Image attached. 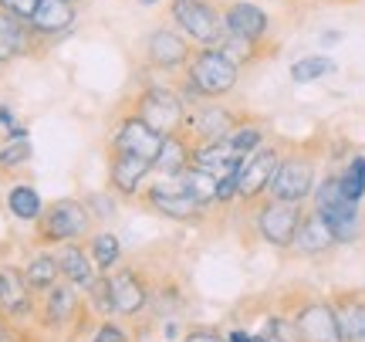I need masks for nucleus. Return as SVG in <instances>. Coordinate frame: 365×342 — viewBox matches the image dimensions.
<instances>
[{
    "mask_svg": "<svg viewBox=\"0 0 365 342\" xmlns=\"http://www.w3.org/2000/svg\"><path fill=\"white\" fill-rule=\"evenodd\" d=\"M301 217H304V203H284V200L264 197L254 203V234L261 237L267 248L291 251Z\"/></svg>",
    "mask_w": 365,
    "mask_h": 342,
    "instance_id": "1a4fd4ad",
    "label": "nucleus"
},
{
    "mask_svg": "<svg viewBox=\"0 0 365 342\" xmlns=\"http://www.w3.org/2000/svg\"><path fill=\"white\" fill-rule=\"evenodd\" d=\"M250 332L257 342H298V332H294V322L287 312H267V316H261L257 329Z\"/></svg>",
    "mask_w": 365,
    "mask_h": 342,
    "instance_id": "473e14b6",
    "label": "nucleus"
},
{
    "mask_svg": "<svg viewBox=\"0 0 365 342\" xmlns=\"http://www.w3.org/2000/svg\"><path fill=\"white\" fill-rule=\"evenodd\" d=\"M193 41L186 38L182 31H176L173 24H159L153 27L143 41V58L149 71H182L186 61L193 58Z\"/></svg>",
    "mask_w": 365,
    "mask_h": 342,
    "instance_id": "9d476101",
    "label": "nucleus"
},
{
    "mask_svg": "<svg viewBox=\"0 0 365 342\" xmlns=\"http://www.w3.org/2000/svg\"><path fill=\"white\" fill-rule=\"evenodd\" d=\"M34 156V146L31 139H7V143L0 146V173H14L27 166Z\"/></svg>",
    "mask_w": 365,
    "mask_h": 342,
    "instance_id": "e433bc0d",
    "label": "nucleus"
},
{
    "mask_svg": "<svg viewBox=\"0 0 365 342\" xmlns=\"http://www.w3.org/2000/svg\"><path fill=\"white\" fill-rule=\"evenodd\" d=\"M291 322L298 332V342H341L339 316L331 298H301L291 305Z\"/></svg>",
    "mask_w": 365,
    "mask_h": 342,
    "instance_id": "9b49d317",
    "label": "nucleus"
},
{
    "mask_svg": "<svg viewBox=\"0 0 365 342\" xmlns=\"http://www.w3.org/2000/svg\"><path fill=\"white\" fill-rule=\"evenodd\" d=\"M149 176H153V159L135 156V153H118V149H108L105 180H108V190H112L115 197L139 200Z\"/></svg>",
    "mask_w": 365,
    "mask_h": 342,
    "instance_id": "4468645a",
    "label": "nucleus"
},
{
    "mask_svg": "<svg viewBox=\"0 0 365 342\" xmlns=\"http://www.w3.org/2000/svg\"><path fill=\"white\" fill-rule=\"evenodd\" d=\"M230 61H237V65H254L257 58L264 54V44H257V41H247V38H237V34H223L220 44H217Z\"/></svg>",
    "mask_w": 365,
    "mask_h": 342,
    "instance_id": "f704fd0d",
    "label": "nucleus"
},
{
    "mask_svg": "<svg viewBox=\"0 0 365 342\" xmlns=\"http://www.w3.org/2000/svg\"><path fill=\"white\" fill-rule=\"evenodd\" d=\"M0 316L27 326L38 318V291L27 285L21 268H0Z\"/></svg>",
    "mask_w": 365,
    "mask_h": 342,
    "instance_id": "f3484780",
    "label": "nucleus"
},
{
    "mask_svg": "<svg viewBox=\"0 0 365 342\" xmlns=\"http://www.w3.org/2000/svg\"><path fill=\"white\" fill-rule=\"evenodd\" d=\"M17 126H21V119L14 116V109L7 106V102H0V136H4V139H11Z\"/></svg>",
    "mask_w": 365,
    "mask_h": 342,
    "instance_id": "37998d69",
    "label": "nucleus"
},
{
    "mask_svg": "<svg viewBox=\"0 0 365 342\" xmlns=\"http://www.w3.org/2000/svg\"><path fill=\"white\" fill-rule=\"evenodd\" d=\"M91 224H95V217L85 207V200H75V197L51 200L38 221V241L44 248H61V244L88 237Z\"/></svg>",
    "mask_w": 365,
    "mask_h": 342,
    "instance_id": "39448f33",
    "label": "nucleus"
},
{
    "mask_svg": "<svg viewBox=\"0 0 365 342\" xmlns=\"http://www.w3.org/2000/svg\"><path fill=\"white\" fill-rule=\"evenodd\" d=\"M339 38H341L339 31H325V34H322V44H335Z\"/></svg>",
    "mask_w": 365,
    "mask_h": 342,
    "instance_id": "49530a36",
    "label": "nucleus"
},
{
    "mask_svg": "<svg viewBox=\"0 0 365 342\" xmlns=\"http://www.w3.org/2000/svg\"><path fill=\"white\" fill-rule=\"evenodd\" d=\"M159 143H163V132H156L145 119L135 116L132 109H125L112 122V132H108V149L135 153V156H145V159H156Z\"/></svg>",
    "mask_w": 365,
    "mask_h": 342,
    "instance_id": "2eb2a0df",
    "label": "nucleus"
},
{
    "mask_svg": "<svg viewBox=\"0 0 365 342\" xmlns=\"http://www.w3.org/2000/svg\"><path fill=\"white\" fill-rule=\"evenodd\" d=\"M335 61L328 54H304L298 61H291V81L294 85H312V81H322L328 75H335Z\"/></svg>",
    "mask_w": 365,
    "mask_h": 342,
    "instance_id": "2f4dec72",
    "label": "nucleus"
},
{
    "mask_svg": "<svg viewBox=\"0 0 365 342\" xmlns=\"http://www.w3.org/2000/svg\"><path fill=\"white\" fill-rule=\"evenodd\" d=\"M223 336H227V342H257V339H254V332H250V329H240V326H234V329L223 332Z\"/></svg>",
    "mask_w": 365,
    "mask_h": 342,
    "instance_id": "a18cd8bd",
    "label": "nucleus"
},
{
    "mask_svg": "<svg viewBox=\"0 0 365 342\" xmlns=\"http://www.w3.org/2000/svg\"><path fill=\"white\" fill-rule=\"evenodd\" d=\"M132 112L139 119H145L149 126L163 136L170 132H182V122H186V112L190 106L182 102V95L176 92V85L170 81H149L139 92L132 95Z\"/></svg>",
    "mask_w": 365,
    "mask_h": 342,
    "instance_id": "20e7f679",
    "label": "nucleus"
},
{
    "mask_svg": "<svg viewBox=\"0 0 365 342\" xmlns=\"http://www.w3.org/2000/svg\"><path fill=\"white\" fill-rule=\"evenodd\" d=\"M88 305H85V291L71 281H54L48 291L38 295V322L41 329L54 332V336H78V329L88 322Z\"/></svg>",
    "mask_w": 365,
    "mask_h": 342,
    "instance_id": "f03ea898",
    "label": "nucleus"
},
{
    "mask_svg": "<svg viewBox=\"0 0 365 342\" xmlns=\"http://www.w3.org/2000/svg\"><path fill=\"white\" fill-rule=\"evenodd\" d=\"M38 48H44V44L34 38V31L24 21H17V17L0 11V65H11L17 58H27Z\"/></svg>",
    "mask_w": 365,
    "mask_h": 342,
    "instance_id": "412c9836",
    "label": "nucleus"
},
{
    "mask_svg": "<svg viewBox=\"0 0 365 342\" xmlns=\"http://www.w3.org/2000/svg\"><path fill=\"white\" fill-rule=\"evenodd\" d=\"M81 291H85V305H88L91 318H112L115 316V302H112V278L105 275V271H98V275L91 278Z\"/></svg>",
    "mask_w": 365,
    "mask_h": 342,
    "instance_id": "c85d7f7f",
    "label": "nucleus"
},
{
    "mask_svg": "<svg viewBox=\"0 0 365 342\" xmlns=\"http://www.w3.org/2000/svg\"><path fill=\"white\" fill-rule=\"evenodd\" d=\"M44 207L48 203L41 200V193L31 183H14L7 190V213H11L14 221H21V224H38Z\"/></svg>",
    "mask_w": 365,
    "mask_h": 342,
    "instance_id": "bb28decb",
    "label": "nucleus"
},
{
    "mask_svg": "<svg viewBox=\"0 0 365 342\" xmlns=\"http://www.w3.org/2000/svg\"><path fill=\"white\" fill-rule=\"evenodd\" d=\"M193 166L210 170L217 180H220V176H234V173H240L244 156H240L227 139H220V143H193Z\"/></svg>",
    "mask_w": 365,
    "mask_h": 342,
    "instance_id": "b1692460",
    "label": "nucleus"
},
{
    "mask_svg": "<svg viewBox=\"0 0 365 342\" xmlns=\"http://www.w3.org/2000/svg\"><path fill=\"white\" fill-rule=\"evenodd\" d=\"M186 326H182V316H170V318H159V339L163 342H180Z\"/></svg>",
    "mask_w": 365,
    "mask_h": 342,
    "instance_id": "a19ab883",
    "label": "nucleus"
},
{
    "mask_svg": "<svg viewBox=\"0 0 365 342\" xmlns=\"http://www.w3.org/2000/svg\"><path fill=\"white\" fill-rule=\"evenodd\" d=\"M27 278V285L38 291H48L54 285V281H61V264H58V251H34L31 258H27V264L21 268Z\"/></svg>",
    "mask_w": 365,
    "mask_h": 342,
    "instance_id": "a878e982",
    "label": "nucleus"
},
{
    "mask_svg": "<svg viewBox=\"0 0 365 342\" xmlns=\"http://www.w3.org/2000/svg\"><path fill=\"white\" fill-rule=\"evenodd\" d=\"M240 71L244 68L237 65V61H230L220 48H196L180 79L190 81L200 99H223V95H230L237 89Z\"/></svg>",
    "mask_w": 365,
    "mask_h": 342,
    "instance_id": "7ed1b4c3",
    "label": "nucleus"
},
{
    "mask_svg": "<svg viewBox=\"0 0 365 342\" xmlns=\"http://www.w3.org/2000/svg\"><path fill=\"white\" fill-rule=\"evenodd\" d=\"M85 248H88L95 268L105 271V275L115 271L118 261H122V241H118V234H112V231H91V234L85 237Z\"/></svg>",
    "mask_w": 365,
    "mask_h": 342,
    "instance_id": "cd10ccee",
    "label": "nucleus"
},
{
    "mask_svg": "<svg viewBox=\"0 0 365 342\" xmlns=\"http://www.w3.org/2000/svg\"><path fill=\"white\" fill-rule=\"evenodd\" d=\"M85 207L91 211L95 221H112L118 213V203H115V193L112 190H102V193H88L85 197Z\"/></svg>",
    "mask_w": 365,
    "mask_h": 342,
    "instance_id": "58836bf2",
    "label": "nucleus"
},
{
    "mask_svg": "<svg viewBox=\"0 0 365 342\" xmlns=\"http://www.w3.org/2000/svg\"><path fill=\"white\" fill-rule=\"evenodd\" d=\"M166 14H170V24L182 31L196 48H217L227 34L223 14L213 0H170Z\"/></svg>",
    "mask_w": 365,
    "mask_h": 342,
    "instance_id": "423d86ee",
    "label": "nucleus"
},
{
    "mask_svg": "<svg viewBox=\"0 0 365 342\" xmlns=\"http://www.w3.org/2000/svg\"><path fill=\"white\" fill-rule=\"evenodd\" d=\"M153 213L166 217L173 224H203L210 211L186 193L180 176H156V183H145L143 197H139Z\"/></svg>",
    "mask_w": 365,
    "mask_h": 342,
    "instance_id": "0eeeda50",
    "label": "nucleus"
},
{
    "mask_svg": "<svg viewBox=\"0 0 365 342\" xmlns=\"http://www.w3.org/2000/svg\"><path fill=\"white\" fill-rule=\"evenodd\" d=\"M331 305L339 316L341 342H365V291H335Z\"/></svg>",
    "mask_w": 365,
    "mask_h": 342,
    "instance_id": "5701e85b",
    "label": "nucleus"
},
{
    "mask_svg": "<svg viewBox=\"0 0 365 342\" xmlns=\"http://www.w3.org/2000/svg\"><path fill=\"white\" fill-rule=\"evenodd\" d=\"M41 0H0V11L11 14V17H17V21H31L34 17V11H38Z\"/></svg>",
    "mask_w": 365,
    "mask_h": 342,
    "instance_id": "ea45409f",
    "label": "nucleus"
},
{
    "mask_svg": "<svg viewBox=\"0 0 365 342\" xmlns=\"http://www.w3.org/2000/svg\"><path fill=\"white\" fill-rule=\"evenodd\" d=\"M58 264H61V278L71 281V285H78V288H85L91 278L98 275V268H95L88 248H85L81 241L61 244V248H58Z\"/></svg>",
    "mask_w": 365,
    "mask_h": 342,
    "instance_id": "393cba45",
    "label": "nucleus"
},
{
    "mask_svg": "<svg viewBox=\"0 0 365 342\" xmlns=\"http://www.w3.org/2000/svg\"><path fill=\"white\" fill-rule=\"evenodd\" d=\"M71 4H75V7H78V4H85V0H71Z\"/></svg>",
    "mask_w": 365,
    "mask_h": 342,
    "instance_id": "09e8293b",
    "label": "nucleus"
},
{
    "mask_svg": "<svg viewBox=\"0 0 365 342\" xmlns=\"http://www.w3.org/2000/svg\"><path fill=\"white\" fill-rule=\"evenodd\" d=\"M240 112H234L230 106H223L217 99H207L186 112V122H182V132L193 139V143H220L230 132L237 129L240 122Z\"/></svg>",
    "mask_w": 365,
    "mask_h": 342,
    "instance_id": "ddd939ff",
    "label": "nucleus"
},
{
    "mask_svg": "<svg viewBox=\"0 0 365 342\" xmlns=\"http://www.w3.org/2000/svg\"><path fill=\"white\" fill-rule=\"evenodd\" d=\"M132 4H139V7H159V4H170V0H132Z\"/></svg>",
    "mask_w": 365,
    "mask_h": 342,
    "instance_id": "de8ad7c7",
    "label": "nucleus"
},
{
    "mask_svg": "<svg viewBox=\"0 0 365 342\" xmlns=\"http://www.w3.org/2000/svg\"><path fill=\"white\" fill-rule=\"evenodd\" d=\"M180 342H227V336H220L213 329H186Z\"/></svg>",
    "mask_w": 365,
    "mask_h": 342,
    "instance_id": "c03bdc74",
    "label": "nucleus"
},
{
    "mask_svg": "<svg viewBox=\"0 0 365 342\" xmlns=\"http://www.w3.org/2000/svg\"><path fill=\"white\" fill-rule=\"evenodd\" d=\"M227 143L234 146L240 156H250L254 149H261V146L267 143V126H264L261 119L244 116L240 122H237V129L227 136Z\"/></svg>",
    "mask_w": 365,
    "mask_h": 342,
    "instance_id": "7c9ffc66",
    "label": "nucleus"
},
{
    "mask_svg": "<svg viewBox=\"0 0 365 342\" xmlns=\"http://www.w3.org/2000/svg\"><path fill=\"white\" fill-rule=\"evenodd\" d=\"M180 183L186 186V193L193 200H200L207 211H213V207H220L217 203V176L210 170H200V166H190V170H182V176H180Z\"/></svg>",
    "mask_w": 365,
    "mask_h": 342,
    "instance_id": "c756f323",
    "label": "nucleus"
},
{
    "mask_svg": "<svg viewBox=\"0 0 365 342\" xmlns=\"http://www.w3.org/2000/svg\"><path fill=\"white\" fill-rule=\"evenodd\" d=\"M331 248H339V241L331 234V227L325 224V217L318 211H304L298 231H294V241H291V251L294 254H308V258H322Z\"/></svg>",
    "mask_w": 365,
    "mask_h": 342,
    "instance_id": "aec40b11",
    "label": "nucleus"
},
{
    "mask_svg": "<svg viewBox=\"0 0 365 342\" xmlns=\"http://www.w3.org/2000/svg\"><path fill=\"white\" fill-rule=\"evenodd\" d=\"M314 183H318L314 156H308L304 149H284L277 173L267 186V197L284 200V203H304V200H312Z\"/></svg>",
    "mask_w": 365,
    "mask_h": 342,
    "instance_id": "6e6552de",
    "label": "nucleus"
},
{
    "mask_svg": "<svg viewBox=\"0 0 365 342\" xmlns=\"http://www.w3.org/2000/svg\"><path fill=\"white\" fill-rule=\"evenodd\" d=\"M0 342H31V336L24 332V326L0 316Z\"/></svg>",
    "mask_w": 365,
    "mask_h": 342,
    "instance_id": "79ce46f5",
    "label": "nucleus"
},
{
    "mask_svg": "<svg viewBox=\"0 0 365 342\" xmlns=\"http://www.w3.org/2000/svg\"><path fill=\"white\" fill-rule=\"evenodd\" d=\"M75 24H78V7H75L71 0H41L34 17L27 21V27L34 31V38H38L41 44L71 34Z\"/></svg>",
    "mask_w": 365,
    "mask_h": 342,
    "instance_id": "6ab92c4d",
    "label": "nucleus"
},
{
    "mask_svg": "<svg viewBox=\"0 0 365 342\" xmlns=\"http://www.w3.org/2000/svg\"><path fill=\"white\" fill-rule=\"evenodd\" d=\"M108 278H112V302H115L118 318H139L143 312H149L153 285L145 281V275L135 264L115 268V271H108Z\"/></svg>",
    "mask_w": 365,
    "mask_h": 342,
    "instance_id": "dca6fc26",
    "label": "nucleus"
},
{
    "mask_svg": "<svg viewBox=\"0 0 365 342\" xmlns=\"http://www.w3.org/2000/svg\"><path fill=\"white\" fill-rule=\"evenodd\" d=\"M284 156V146L281 143H264L261 149H254L250 156H244V166H240V176H237V200L240 203H257V200L267 197V186H271L274 173H277V163Z\"/></svg>",
    "mask_w": 365,
    "mask_h": 342,
    "instance_id": "f8f14e48",
    "label": "nucleus"
},
{
    "mask_svg": "<svg viewBox=\"0 0 365 342\" xmlns=\"http://www.w3.org/2000/svg\"><path fill=\"white\" fill-rule=\"evenodd\" d=\"M193 166V139L186 132H170L163 136L159 153L153 159V173L156 176H182V170Z\"/></svg>",
    "mask_w": 365,
    "mask_h": 342,
    "instance_id": "4be33fe9",
    "label": "nucleus"
},
{
    "mask_svg": "<svg viewBox=\"0 0 365 342\" xmlns=\"http://www.w3.org/2000/svg\"><path fill=\"white\" fill-rule=\"evenodd\" d=\"M339 173V183H341V193L355 203H362L365 200V153H352V156L345 159V166Z\"/></svg>",
    "mask_w": 365,
    "mask_h": 342,
    "instance_id": "72a5a7b5",
    "label": "nucleus"
},
{
    "mask_svg": "<svg viewBox=\"0 0 365 342\" xmlns=\"http://www.w3.org/2000/svg\"><path fill=\"white\" fill-rule=\"evenodd\" d=\"M88 342H135V339H132V332L125 329L122 322H115V318H95Z\"/></svg>",
    "mask_w": 365,
    "mask_h": 342,
    "instance_id": "4c0bfd02",
    "label": "nucleus"
},
{
    "mask_svg": "<svg viewBox=\"0 0 365 342\" xmlns=\"http://www.w3.org/2000/svg\"><path fill=\"white\" fill-rule=\"evenodd\" d=\"M312 211H318L325 217V224L331 227V234H335L339 244H355V241L362 237V227H365L362 203H355V200H349L341 193L339 173H325V176L314 183Z\"/></svg>",
    "mask_w": 365,
    "mask_h": 342,
    "instance_id": "f257e3e1",
    "label": "nucleus"
},
{
    "mask_svg": "<svg viewBox=\"0 0 365 342\" xmlns=\"http://www.w3.org/2000/svg\"><path fill=\"white\" fill-rule=\"evenodd\" d=\"M220 14H223L227 34L257 41V44H264L271 38V14L264 11L261 4H254V0H230V4L220 7Z\"/></svg>",
    "mask_w": 365,
    "mask_h": 342,
    "instance_id": "a211bd4d",
    "label": "nucleus"
},
{
    "mask_svg": "<svg viewBox=\"0 0 365 342\" xmlns=\"http://www.w3.org/2000/svg\"><path fill=\"white\" fill-rule=\"evenodd\" d=\"M182 305H186V298H182L180 285H163V288H153V302H149V308H153L159 318L182 316Z\"/></svg>",
    "mask_w": 365,
    "mask_h": 342,
    "instance_id": "c9c22d12",
    "label": "nucleus"
}]
</instances>
